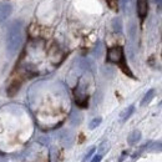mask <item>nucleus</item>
Instances as JSON below:
<instances>
[{
  "label": "nucleus",
  "mask_w": 162,
  "mask_h": 162,
  "mask_svg": "<svg viewBox=\"0 0 162 162\" xmlns=\"http://www.w3.org/2000/svg\"><path fill=\"white\" fill-rule=\"evenodd\" d=\"M24 40V28L20 21H14L7 34V50L10 56L15 55V52L20 49Z\"/></svg>",
  "instance_id": "nucleus-1"
},
{
  "label": "nucleus",
  "mask_w": 162,
  "mask_h": 162,
  "mask_svg": "<svg viewBox=\"0 0 162 162\" xmlns=\"http://www.w3.org/2000/svg\"><path fill=\"white\" fill-rule=\"evenodd\" d=\"M125 60L124 49L121 46H114L107 50V61L112 64H120Z\"/></svg>",
  "instance_id": "nucleus-2"
},
{
  "label": "nucleus",
  "mask_w": 162,
  "mask_h": 162,
  "mask_svg": "<svg viewBox=\"0 0 162 162\" xmlns=\"http://www.w3.org/2000/svg\"><path fill=\"white\" fill-rule=\"evenodd\" d=\"M13 13V8L10 4L8 3H3V4H0V23H3Z\"/></svg>",
  "instance_id": "nucleus-3"
},
{
  "label": "nucleus",
  "mask_w": 162,
  "mask_h": 162,
  "mask_svg": "<svg viewBox=\"0 0 162 162\" xmlns=\"http://www.w3.org/2000/svg\"><path fill=\"white\" fill-rule=\"evenodd\" d=\"M148 5H147V0H137V14L141 19H145L147 15Z\"/></svg>",
  "instance_id": "nucleus-4"
},
{
  "label": "nucleus",
  "mask_w": 162,
  "mask_h": 162,
  "mask_svg": "<svg viewBox=\"0 0 162 162\" xmlns=\"http://www.w3.org/2000/svg\"><path fill=\"white\" fill-rule=\"evenodd\" d=\"M140 138H141V132L136 130V131H132V132L130 134V136H129L127 141H129V143H130V145H134V143L138 142V141H140Z\"/></svg>",
  "instance_id": "nucleus-5"
},
{
  "label": "nucleus",
  "mask_w": 162,
  "mask_h": 162,
  "mask_svg": "<svg viewBox=\"0 0 162 162\" xmlns=\"http://www.w3.org/2000/svg\"><path fill=\"white\" fill-rule=\"evenodd\" d=\"M153 96H155V90H148L147 92H146V95L143 96V99H142V101H141V105L143 106V105H147L152 99H153Z\"/></svg>",
  "instance_id": "nucleus-6"
},
{
  "label": "nucleus",
  "mask_w": 162,
  "mask_h": 162,
  "mask_svg": "<svg viewBox=\"0 0 162 162\" xmlns=\"http://www.w3.org/2000/svg\"><path fill=\"white\" fill-rule=\"evenodd\" d=\"M134 110H135V107H134V106L127 107V109H126L125 111H122V112H121V120H122V121H126V120H127V119L132 115Z\"/></svg>",
  "instance_id": "nucleus-7"
},
{
  "label": "nucleus",
  "mask_w": 162,
  "mask_h": 162,
  "mask_svg": "<svg viewBox=\"0 0 162 162\" xmlns=\"http://www.w3.org/2000/svg\"><path fill=\"white\" fill-rule=\"evenodd\" d=\"M101 121H102V120H101V117H95V119H94V120L90 122L89 127H90L91 130H94V129H96V127H97V126L101 124Z\"/></svg>",
  "instance_id": "nucleus-8"
},
{
  "label": "nucleus",
  "mask_w": 162,
  "mask_h": 162,
  "mask_svg": "<svg viewBox=\"0 0 162 162\" xmlns=\"http://www.w3.org/2000/svg\"><path fill=\"white\" fill-rule=\"evenodd\" d=\"M94 152H95V147H91L90 148V151H87V153L84 156V162H87L89 160H91V157H92V155H94Z\"/></svg>",
  "instance_id": "nucleus-9"
},
{
  "label": "nucleus",
  "mask_w": 162,
  "mask_h": 162,
  "mask_svg": "<svg viewBox=\"0 0 162 162\" xmlns=\"http://www.w3.org/2000/svg\"><path fill=\"white\" fill-rule=\"evenodd\" d=\"M107 4L112 10H117V2L116 0H107Z\"/></svg>",
  "instance_id": "nucleus-10"
},
{
  "label": "nucleus",
  "mask_w": 162,
  "mask_h": 162,
  "mask_svg": "<svg viewBox=\"0 0 162 162\" xmlns=\"http://www.w3.org/2000/svg\"><path fill=\"white\" fill-rule=\"evenodd\" d=\"M114 28H115L116 31H120V30H121V21H120L119 19L114 20Z\"/></svg>",
  "instance_id": "nucleus-11"
},
{
  "label": "nucleus",
  "mask_w": 162,
  "mask_h": 162,
  "mask_svg": "<svg viewBox=\"0 0 162 162\" xmlns=\"http://www.w3.org/2000/svg\"><path fill=\"white\" fill-rule=\"evenodd\" d=\"M101 158H102V155H96V156H94V157L91 158L90 162H100Z\"/></svg>",
  "instance_id": "nucleus-12"
},
{
  "label": "nucleus",
  "mask_w": 162,
  "mask_h": 162,
  "mask_svg": "<svg viewBox=\"0 0 162 162\" xmlns=\"http://www.w3.org/2000/svg\"><path fill=\"white\" fill-rule=\"evenodd\" d=\"M155 148H156V150H162V143H157V145H155Z\"/></svg>",
  "instance_id": "nucleus-13"
}]
</instances>
